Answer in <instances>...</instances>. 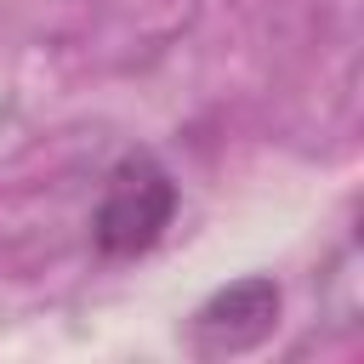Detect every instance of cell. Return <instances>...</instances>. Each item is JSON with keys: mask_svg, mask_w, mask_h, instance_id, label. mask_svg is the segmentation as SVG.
I'll use <instances>...</instances> for the list:
<instances>
[{"mask_svg": "<svg viewBox=\"0 0 364 364\" xmlns=\"http://www.w3.org/2000/svg\"><path fill=\"white\" fill-rule=\"evenodd\" d=\"M171 216H176V182L165 176V165L154 154H125L102 182L91 239H97L102 256L125 262V256L154 250L159 233L171 228Z\"/></svg>", "mask_w": 364, "mask_h": 364, "instance_id": "obj_1", "label": "cell"}, {"mask_svg": "<svg viewBox=\"0 0 364 364\" xmlns=\"http://www.w3.org/2000/svg\"><path fill=\"white\" fill-rule=\"evenodd\" d=\"M273 318H279V290H273V279H239V284L216 290V296L193 313L188 336H193V347H199L205 358H216V353H245V347H256V341L273 330Z\"/></svg>", "mask_w": 364, "mask_h": 364, "instance_id": "obj_2", "label": "cell"}]
</instances>
